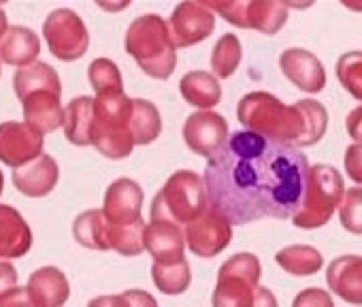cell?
<instances>
[{"mask_svg":"<svg viewBox=\"0 0 362 307\" xmlns=\"http://www.w3.org/2000/svg\"><path fill=\"white\" fill-rule=\"evenodd\" d=\"M179 92L186 98V103L199 107L201 111H209L222 100V86L211 73L205 71L186 73L179 81Z\"/></svg>","mask_w":362,"mask_h":307,"instance_id":"24","label":"cell"},{"mask_svg":"<svg viewBox=\"0 0 362 307\" xmlns=\"http://www.w3.org/2000/svg\"><path fill=\"white\" fill-rule=\"evenodd\" d=\"M343 165H345L347 178L356 184H362V145L360 143H351L345 149Z\"/></svg>","mask_w":362,"mask_h":307,"instance_id":"36","label":"cell"},{"mask_svg":"<svg viewBox=\"0 0 362 307\" xmlns=\"http://www.w3.org/2000/svg\"><path fill=\"white\" fill-rule=\"evenodd\" d=\"M309 169L298 147L237 130L207 163L203 180L209 207L230 224L294 218L305 197Z\"/></svg>","mask_w":362,"mask_h":307,"instance_id":"1","label":"cell"},{"mask_svg":"<svg viewBox=\"0 0 362 307\" xmlns=\"http://www.w3.org/2000/svg\"><path fill=\"white\" fill-rule=\"evenodd\" d=\"M262 267L258 256L241 252L230 256L218 271V284L211 296L214 307H252L260 288Z\"/></svg>","mask_w":362,"mask_h":307,"instance_id":"7","label":"cell"},{"mask_svg":"<svg viewBox=\"0 0 362 307\" xmlns=\"http://www.w3.org/2000/svg\"><path fill=\"white\" fill-rule=\"evenodd\" d=\"M328 288L349 305H362V256L334 258L326 269Z\"/></svg>","mask_w":362,"mask_h":307,"instance_id":"19","label":"cell"},{"mask_svg":"<svg viewBox=\"0 0 362 307\" xmlns=\"http://www.w3.org/2000/svg\"><path fill=\"white\" fill-rule=\"evenodd\" d=\"M337 79L356 100H362V52H347L337 60Z\"/></svg>","mask_w":362,"mask_h":307,"instance_id":"33","label":"cell"},{"mask_svg":"<svg viewBox=\"0 0 362 307\" xmlns=\"http://www.w3.org/2000/svg\"><path fill=\"white\" fill-rule=\"evenodd\" d=\"M130 132L134 139V145H149L153 143L162 132V117L153 103L134 98L132 100V120H130Z\"/></svg>","mask_w":362,"mask_h":307,"instance_id":"27","label":"cell"},{"mask_svg":"<svg viewBox=\"0 0 362 307\" xmlns=\"http://www.w3.org/2000/svg\"><path fill=\"white\" fill-rule=\"evenodd\" d=\"M88 307H128V301L124 294H103L88 303Z\"/></svg>","mask_w":362,"mask_h":307,"instance_id":"41","label":"cell"},{"mask_svg":"<svg viewBox=\"0 0 362 307\" xmlns=\"http://www.w3.org/2000/svg\"><path fill=\"white\" fill-rule=\"evenodd\" d=\"M292 307H334L332 296L322 288H305L296 294Z\"/></svg>","mask_w":362,"mask_h":307,"instance_id":"35","label":"cell"},{"mask_svg":"<svg viewBox=\"0 0 362 307\" xmlns=\"http://www.w3.org/2000/svg\"><path fill=\"white\" fill-rule=\"evenodd\" d=\"M145 250L158 265H173L186 260V237L173 222H149L145 226Z\"/></svg>","mask_w":362,"mask_h":307,"instance_id":"17","label":"cell"},{"mask_svg":"<svg viewBox=\"0 0 362 307\" xmlns=\"http://www.w3.org/2000/svg\"><path fill=\"white\" fill-rule=\"evenodd\" d=\"M209 209L205 180L194 171L173 173L162 190L153 197L149 218L151 222L192 224Z\"/></svg>","mask_w":362,"mask_h":307,"instance_id":"4","label":"cell"},{"mask_svg":"<svg viewBox=\"0 0 362 307\" xmlns=\"http://www.w3.org/2000/svg\"><path fill=\"white\" fill-rule=\"evenodd\" d=\"M279 69L288 81H292L298 90L317 94L326 86V71L317 56L307 50L290 47L279 56Z\"/></svg>","mask_w":362,"mask_h":307,"instance_id":"15","label":"cell"},{"mask_svg":"<svg viewBox=\"0 0 362 307\" xmlns=\"http://www.w3.org/2000/svg\"><path fill=\"white\" fill-rule=\"evenodd\" d=\"M41 54V39L24 26H11L0 39V60L11 66H30Z\"/></svg>","mask_w":362,"mask_h":307,"instance_id":"22","label":"cell"},{"mask_svg":"<svg viewBox=\"0 0 362 307\" xmlns=\"http://www.w3.org/2000/svg\"><path fill=\"white\" fill-rule=\"evenodd\" d=\"M141 207H143V190L130 178L115 180L105 192L103 214L111 226L132 224V222L143 220Z\"/></svg>","mask_w":362,"mask_h":307,"instance_id":"14","label":"cell"},{"mask_svg":"<svg viewBox=\"0 0 362 307\" xmlns=\"http://www.w3.org/2000/svg\"><path fill=\"white\" fill-rule=\"evenodd\" d=\"M3 186H5V178H3V171H0V195H3Z\"/></svg>","mask_w":362,"mask_h":307,"instance_id":"44","label":"cell"},{"mask_svg":"<svg viewBox=\"0 0 362 307\" xmlns=\"http://www.w3.org/2000/svg\"><path fill=\"white\" fill-rule=\"evenodd\" d=\"M184 237L192 254L201 258H214L230 245L233 224L220 212L209 207L201 218L186 226Z\"/></svg>","mask_w":362,"mask_h":307,"instance_id":"12","label":"cell"},{"mask_svg":"<svg viewBox=\"0 0 362 307\" xmlns=\"http://www.w3.org/2000/svg\"><path fill=\"white\" fill-rule=\"evenodd\" d=\"M109 241L111 250L119 252L122 256H139L145 250V222H132V224H109Z\"/></svg>","mask_w":362,"mask_h":307,"instance_id":"31","label":"cell"},{"mask_svg":"<svg viewBox=\"0 0 362 307\" xmlns=\"http://www.w3.org/2000/svg\"><path fill=\"white\" fill-rule=\"evenodd\" d=\"M151 279L156 288L164 294H181L190 288L192 271L188 260L173 262V265H151Z\"/></svg>","mask_w":362,"mask_h":307,"instance_id":"29","label":"cell"},{"mask_svg":"<svg viewBox=\"0 0 362 307\" xmlns=\"http://www.w3.org/2000/svg\"><path fill=\"white\" fill-rule=\"evenodd\" d=\"M18 288V271L11 262L0 260V294Z\"/></svg>","mask_w":362,"mask_h":307,"instance_id":"38","label":"cell"},{"mask_svg":"<svg viewBox=\"0 0 362 307\" xmlns=\"http://www.w3.org/2000/svg\"><path fill=\"white\" fill-rule=\"evenodd\" d=\"M211 11L222 16L237 28L258 30L262 35H277L288 22L286 3L269 0H233V3H205Z\"/></svg>","mask_w":362,"mask_h":307,"instance_id":"8","label":"cell"},{"mask_svg":"<svg viewBox=\"0 0 362 307\" xmlns=\"http://www.w3.org/2000/svg\"><path fill=\"white\" fill-rule=\"evenodd\" d=\"M341 226L351 235H362V188H349L339 205Z\"/></svg>","mask_w":362,"mask_h":307,"instance_id":"34","label":"cell"},{"mask_svg":"<svg viewBox=\"0 0 362 307\" xmlns=\"http://www.w3.org/2000/svg\"><path fill=\"white\" fill-rule=\"evenodd\" d=\"M58 180L60 169L49 154H43L37 161L13 171V186L30 199L47 197L58 186Z\"/></svg>","mask_w":362,"mask_h":307,"instance_id":"18","label":"cell"},{"mask_svg":"<svg viewBox=\"0 0 362 307\" xmlns=\"http://www.w3.org/2000/svg\"><path fill=\"white\" fill-rule=\"evenodd\" d=\"M122 294L128 301V307H158L156 299L145 290H126Z\"/></svg>","mask_w":362,"mask_h":307,"instance_id":"40","label":"cell"},{"mask_svg":"<svg viewBox=\"0 0 362 307\" xmlns=\"http://www.w3.org/2000/svg\"><path fill=\"white\" fill-rule=\"evenodd\" d=\"M343 178L341 173L330 165H313L309 169L305 197L300 203V209L294 214L292 224L298 228H320L328 224L334 209H339L343 201Z\"/></svg>","mask_w":362,"mask_h":307,"instance_id":"6","label":"cell"},{"mask_svg":"<svg viewBox=\"0 0 362 307\" xmlns=\"http://www.w3.org/2000/svg\"><path fill=\"white\" fill-rule=\"evenodd\" d=\"M132 100L124 92L100 94L94 98V128L92 145L105 158L122 161L128 158L134 147L130 132L132 120Z\"/></svg>","mask_w":362,"mask_h":307,"instance_id":"5","label":"cell"},{"mask_svg":"<svg viewBox=\"0 0 362 307\" xmlns=\"http://www.w3.org/2000/svg\"><path fill=\"white\" fill-rule=\"evenodd\" d=\"M43 156V134L26 122L0 124V163L22 169L24 165Z\"/></svg>","mask_w":362,"mask_h":307,"instance_id":"13","label":"cell"},{"mask_svg":"<svg viewBox=\"0 0 362 307\" xmlns=\"http://www.w3.org/2000/svg\"><path fill=\"white\" fill-rule=\"evenodd\" d=\"M43 35L49 52L62 62H75L86 56L90 35L83 20L71 9H56L43 22Z\"/></svg>","mask_w":362,"mask_h":307,"instance_id":"9","label":"cell"},{"mask_svg":"<svg viewBox=\"0 0 362 307\" xmlns=\"http://www.w3.org/2000/svg\"><path fill=\"white\" fill-rule=\"evenodd\" d=\"M241 41L237 39V35L226 33L214 47L211 52V71L216 77L226 79L230 75L237 73L239 64H241Z\"/></svg>","mask_w":362,"mask_h":307,"instance_id":"30","label":"cell"},{"mask_svg":"<svg viewBox=\"0 0 362 307\" xmlns=\"http://www.w3.org/2000/svg\"><path fill=\"white\" fill-rule=\"evenodd\" d=\"M275 260H277V265L284 271H288L290 275H298V277L313 275L324 265V258H322V254L315 248L300 245V243L298 245H288V248L279 250L275 254Z\"/></svg>","mask_w":362,"mask_h":307,"instance_id":"28","label":"cell"},{"mask_svg":"<svg viewBox=\"0 0 362 307\" xmlns=\"http://www.w3.org/2000/svg\"><path fill=\"white\" fill-rule=\"evenodd\" d=\"M0 71H3V66H0Z\"/></svg>","mask_w":362,"mask_h":307,"instance_id":"45","label":"cell"},{"mask_svg":"<svg viewBox=\"0 0 362 307\" xmlns=\"http://www.w3.org/2000/svg\"><path fill=\"white\" fill-rule=\"evenodd\" d=\"M26 288L37 307H62L71 296L69 279L58 267H41L33 271Z\"/></svg>","mask_w":362,"mask_h":307,"instance_id":"21","label":"cell"},{"mask_svg":"<svg viewBox=\"0 0 362 307\" xmlns=\"http://www.w3.org/2000/svg\"><path fill=\"white\" fill-rule=\"evenodd\" d=\"M124 47L145 75L153 79H168L173 75L177 50L170 41L168 26L160 16L147 13L136 18L126 30Z\"/></svg>","mask_w":362,"mask_h":307,"instance_id":"3","label":"cell"},{"mask_svg":"<svg viewBox=\"0 0 362 307\" xmlns=\"http://www.w3.org/2000/svg\"><path fill=\"white\" fill-rule=\"evenodd\" d=\"M252 307H277V299L275 294L269 290V288H258L256 292V299H254V305Z\"/></svg>","mask_w":362,"mask_h":307,"instance_id":"42","label":"cell"},{"mask_svg":"<svg viewBox=\"0 0 362 307\" xmlns=\"http://www.w3.org/2000/svg\"><path fill=\"white\" fill-rule=\"evenodd\" d=\"M73 237L79 245L88 250L107 252L111 250L109 241V222L103 214V209H88L79 214L73 222Z\"/></svg>","mask_w":362,"mask_h":307,"instance_id":"25","label":"cell"},{"mask_svg":"<svg viewBox=\"0 0 362 307\" xmlns=\"http://www.w3.org/2000/svg\"><path fill=\"white\" fill-rule=\"evenodd\" d=\"M33 248V231L24 216L11 207L0 205V260H13Z\"/></svg>","mask_w":362,"mask_h":307,"instance_id":"20","label":"cell"},{"mask_svg":"<svg viewBox=\"0 0 362 307\" xmlns=\"http://www.w3.org/2000/svg\"><path fill=\"white\" fill-rule=\"evenodd\" d=\"M9 30V24H7V13L3 11V7H0V39H3Z\"/></svg>","mask_w":362,"mask_h":307,"instance_id":"43","label":"cell"},{"mask_svg":"<svg viewBox=\"0 0 362 307\" xmlns=\"http://www.w3.org/2000/svg\"><path fill=\"white\" fill-rule=\"evenodd\" d=\"M166 26L175 50H184L203 43L214 33L216 16L205 3H179Z\"/></svg>","mask_w":362,"mask_h":307,"instance_id":"10","label":"cell"},{"mask_svg":"<svg viewBox=\"0 0 362 307\" xmlns=\"http://www.w3.org/2000/svg\"><path fill=\"white\" fill-rule=\"evenodd\" d=\"M60 96L62 92L56 90H35L26 94L22 98L26 124L39 130L43 137L64 126V109Z\"/></svg>","mask_w":362,"mask_h":307,"instance_id":"16","label":"cell"},{"mask_svg":"<svg viewBox=\"0 0 362 307\" xmlns=\"http://www.w3.org/2000/svg\"><path fill=\"white\" fill-rule=\"evenodd\" d=\"M237 120L250 132L298 149L315 145L328 126V113L322 103L305 98L284 105L269 92L245 94L237 105Z\"/></svg>","mask_w":362,"mask_h":307,"instance_id":"2","label":"cell"},{"mask_svg":"<svg viewBox=\"0 0 362 307\" xmlns=\"http://www.w3.org/2000/svg\"><path fill=\"white\" fill-rule=\"evenodd\" d=\"M88 79L96 92V96L100 94H113V92H124V83H122V73L117 69V64L109 58H96L92 60L90 69H88Z\"/></svg>","mask_w":362,"mask_h":307,"instance_id":"32","label":"cell"},{"mask_svg":"<svg viewBox=\"0 0 362 307\" xmlns=\"http://www.w3.org/2000/svg\"><path fill=\"white\" fill-rule=\"evenodd\" d=\"M228 122L216 111H197L184 124V141L203 158H216L228 143Z\"/></svg>","mask_w":362,"mask_h":307,"instance_id":"11","label":"cell"},{"mask_svg":"<svg viewBox=\"0 0 362 307\" xmlns=\"http://www.w3.org/2000/svg\"><path fill=\"white\" fill-rule=\"evenodd\" d=\"M345 128H347V134L362 145V105H358L356 109L349 111L347 120H345Z\"/></svg>","mask_w":362,"mask_h":307,"instance_id":"39","label":"cell"},{"mask_svg":"<svg viewBox=\"0 0 362 307\" xmlns=\"http://www.w3.org/2000/svg\"><path fill=\"white\" fill-rule=\"evenodd\" d=\"M0 307H37L28 294V288H13L5 294H0Z\"/></svg>","mask_w":362,"mask_h":307,"instance_id":"37","label":"cell"},{"mask_svg":"<svg viewBox=\"0 0 362 307\" xmlns=\"http://www.w3.org/2000/svg\"><path fill=\"white\" fill-rule=\"evenodd\" d=\"M64 134L66 139L77 145L86 147L92 145V128H94V98L92 96H77L64 107Z\"/></svg>","mask_w":362,"mask_h":307,"instance_id":"23","label":"cell"},{"mask_svg":"<svg viewBox=\"0 0 362 307\" xmlns=\"http://www.w3.org/2000/svg\"><path fill=\"white\" fill-rule=\"evenodd\" d=\"M13 90H16V96L22 100L26 94H30L35 90H56V92H62V83H60V77H58L54 66H49L47 62H39L37 60L35 64L20 69L13 75Z\"/></svg>","mask_w":362,"mask_h":307,"instance_id":"26","label":"cell"}]
</instances>
